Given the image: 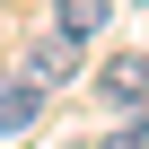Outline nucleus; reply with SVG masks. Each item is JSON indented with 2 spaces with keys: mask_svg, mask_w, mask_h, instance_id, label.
Segmentation results:
<instances>
[{
  "mask_svg": "<svg viewBox=\"0 0 149 149\" xmlns=\"http://www.w3.org/2000/svg\"><path fill=\"white\" fill-rule=\"evenodd\" d=\"M97 97L123 105V114H140V105H149V61H140V53H114V61L97 70Z\"/></svg>",
  "mask_w": 149,
  "mask_h": 149,
  "instance_id": "obj_1",
  "label": "nucleus"
},
{
  "mask_svg": "<svg viewBox=\"0 0 149 149\" xmlns=\"http://www.w3.org/2000/svg\"><path fill=\"white\" fill-rule=\"evenodd\" d=\"M44 114V79H35V70H26V79H0V132H26Z\"/></svg>",
  "mask_w": 149,
  "mask_h": 149,
  "instance_id": "obj_2",
  "label": "nucleus"
},
{
  "mask_svg": "<svg viewBox=\"0 0 149 149\" xmlns=\"http://www.w3.org/2000/svg\"><path fill=\"white\" fill-rule=\"evenodd\" d=\"M26 70H35V79H70V70H79V35H35V53H26Z\"/></svg>",
  "mask_w": 149,
  "mask_h": 149,
  "instance_id": "obj_3",
  "label": "nucleus"
},
{
  "mask_svg": "<svg viewBox=\"0 0 149 149\" xmlns=\"http://www.w3.org/2000/svg\"><path fill=\"white\" fill-rule=\"evenodd\" d=\"M105 18H114V0H53V26H61V35H79V44H88Z\"/></svg>",
  "mask_w": 149,
  "mask_h": 149,
  "instance_id": "obj_4",
  "label": "nucleus"
},
{
  "mask_svg": "<svg viewBox=\"0 0 149 149\" xmlns=\"http://www.w3.org/2000/svg\"><path fill=\"white\" fill-rule=\"evenodd\" d=\"M97 149H149V114H140V123H132V132H105V140H97Z\"/></svg>",
  "mask_w": 149,
  "mask_h": 149,
  "instance_id": "obj_5",
  "label": "nucleus"
}]
</instances>
